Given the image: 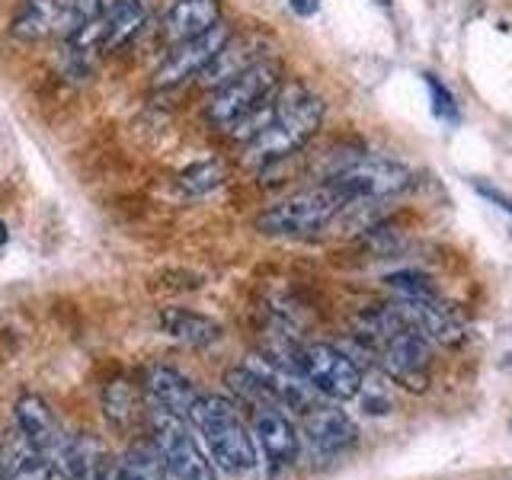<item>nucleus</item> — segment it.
Masks as SVG:
<instances>
[{"mask_svg": "<svg viewBox=\"0 0 512 480\" xmlns=\"http://www.w3.org/2000/svg\"><path fill=\"white\" fill-rule=\"evenodd\" d=\"M327 116L324 96H317L298 80L282 84V90L272 100V112L266 125L244 144V164L253 170H269L285 164L288 157H295L304 144H308Z\"/></svg>", "mask_w": 512, "mask_h": 480, "instance_id": "obj_1", "label": "nucleus"}, {"mask_svg": "<svg viewBox=\"0 0 512 480\" xmlns=\"http://www.w3.org/2000/svg\"><path fill=\"white\" fill-rule=\"evenodd\" d=\"M356 333L362 346L372 352L375 365L394 384L407 391H426L432 378V352L429 340H423L391 304L365 311L356 320Z\"/></svg>", "mask_w": 512, "mask_h": 480, "instance_id": "obj_2", "label": "nucleus"}, {"mask_svg": "<svg viewBox=\"0 0 512 480\" xmlns=\"http://www.w3.org/2000/svg\"><path fill=\"white\" fill-rule=\"evenodd\" d=\"M237 410L240 407L231 404L228 397L199 394V400L189 410V423L196 426L208 455L221 471L244 477L256 468V439Z\"/></svg>", "mask_w": 512, "mask_h": 480, "instance_id": "obj_3", "label": "nucleus"}, {"mask_svg": "<svg viewBox=\"0 0 512 480\" xmlns=\"http://www.w3.org/2000/svg\"><path fill=\"white\" fill-rule=\"evenodd\" d=\"M349 205L352 202L346 199V192L324 180L263 208L253 224L266 237H311L324 231L333 218H340V212H346Z\"/></svg>", "mask_w": 512, "mask_h": 480, "instance_id": "obj_4", "label": "nucleus"}, {"mask_svg": "<svg viewBox=\"0 0 512 480\" xmlns=\"http://www.w3.org/2000/svg\"><path fill=\"white\" fill-rule=\"evenodd\" d=\"M282 64L263 58L260 64H253L250 71H244L240 77L228 80L224 87L212 90L208 96V106H205V119L224 128V132H234L247 119H253L256 112H263L276 93L282 90L285 77H282Z\"/></svg>", "mask_w": 512, "mask_h": 480, "instance_id": "obj_5", "label": "nucleus"}, {"mask_svg": "<svg viewBox=\"0 0 512 480\" xmlns=\"http://www.w3.org/2000/svg\"><path fill=\"white\" fill-rule=\"evenodd\" d=\"M119 0H26L10 20V32L23 42L68 39L71 32L106 16Z\"/></svg>", "mask_w": 512, "mask_h": 480, "instance_id": "obj_6", "label": "nucleus"}, {"mask_svg": "<svg viewBox=\"0 0 512 480\" xmlns=\"http://www.w3.org/2000/svg\"><path fill=\"white\" fill-rule=\"evenodd\" d=\"M148 420H151L154 445H157V452L164 458L173 480H215L212 455L202 452V445L196 436H192L186 416L151 404Z\"/></svg>", "mask_w": 512, "mask_h": 480, "instance_id": "obj_7", "label": "nucleus"}, {"mask_svg": "<svg viewBox=\"0 0 512 480\" xmlns=\"http://www.w3.org/2000/svg\"><path fill=\"white\" fill-rule=\"evenodd\" d=\"M327 180L333 186H340L352 205L356 202H384V199H394L413 186V170L400 164V160H391V157L359 154V157H352L343 170L327 176Z\"/></svg>", "mask_w": 512, "mask_h": 480, "instance_id": "obj_8", "label": "nucleus"}, {"mask_svg": "<svg viewBox=\"0 0 512 480\" xmlns=\"http://www.w3.org/2000/svg\"><path fill=\"white\" fill-rule=\"evenodd\" d=\"M292 362L298 365V372L308 378V384L336 404L343 400L359 397L365 388L362 368L356 359H349L343 349H336L330 343H308L292 352Z\"/></svg>", "mask_w": 512, "mask_h": 480, "instance_id": "obj_9", "label": "nucleus"}, {"mask_svg": "<svg viewBox=\"0 0 512 480\" xmlns=\"http://www.w3.org/2000/svg\"><path fill=\"white\" fill-rule=\"evenodd\" d=\"M234 36L228 23H218L215 29H208L205 36H196L189 42H180L170 48V55L157 64L154 71V87L157 90H170V87H180L186 84V80L192 77H202V71L218 58V52L224 45H228V39Z\"/></svg>", "mask_w": 512, "mask_h": 480, "instance_id": "obj_10", "label": "nucleus"}, {"mask_svg": "<svg viewBox=\"0 0 512 480\" xmlns=\"http://www.w3.org/2000/svg\"><path fill=\"white\" fill-rule=\"evenodd\" d=\"M391 308L407 320V324L423 336V340L455 349L468 340V330L458 320V314L448 308L442 298H397Z\"/></svg>", "mask_w": 512, "mask_h": 480, "instance_id": "obj_11", "label": "nucleus"}, {"mask_svg": "<svg viewBox=\"0 0 512 480\" xmlns=\"http://www.w3.org/2000/svg\"><path fill=\"white\" fill-rule=\"evenodd\" d=\"M304 436H308L311 448L324 455H340L349 452L359 442V426L352 423V416L340 407H314L311 413L301 416Z\"/></svg>", "mask_w": 512, "mask_h": 480, "instance_id": "obj_12", "label": "nucleus"}, {"mask_svg": "<svg viewBox=\"0 0 512 480\" xmlns=\"http://www.w3.org/2000/svg\"><path fill=\"white\" fill-rule=\"evenodd\" d=\"M221 20V0H173L164 13V39L170 45L189 42L196 36H205Z\"/></svg>", "mask_w": 512, "mask_h": 480, "instance_id": "obj_13", "label": "nucleus"}, {"mask_svg": "<svg viewBox=\"0 0 512 480\" xmlns=\"http://www.w3.org/2000/svg\"><path fill=\"white\" fill-rule=\"evenodd\" d=\"M263 58H266V52H263L260 36H231L228 45L218 52V58L202 71L199 84L208 90H218V87L228 84V80L250 71L253 64H260Z\"/></svg>", "mask_w": 512, "mask_h": 480, "instance_id": "obj_14", "label": "nucleus"}, {"mask_svg": "<svg viewBox=\"0 0 512 480\" xmlns=\"http://www.w3.org/2000/svg\"><path fill=\"white\" fill-rule=\"evenodd\" d=\"M144 394L154 407H164L170 413H180L189 420V410L192 404L199 400V391L192 388V381L176 372L170 365H151L144 368Z\"/></svg>", "mask_w": 512, "mask_h": 480, "instance_id": "obj_15", "label": "nucleus"}, {"mask_svg": "<svg viewBox=\"0 0 512 480\" xmlns=\"http://www.w3.org/2000/svg\"><path fill=\"white\" fill-rule=\"evenodd\" d=\"M16 432H20L29 445L42 448L45 455L52 452V448L61 452V445H64L52 407H48L45 400L36 394H26V397L16 400Z\"/></svg>", "mask_w": 512, "mask_h": 480, "instance_id": "obj_16", "label": "nucleus"}, {"mask_svg": "<svg viewBox=\"0 0 512 480\" xmlns=\"http://www.w3.org/2000/svg\"><path fill=\"white\" fill-rule=\"evenodd\" d=\"M157 327L164 330L170 340L186 346H212L221 340V324L212 317L189 308H164L157 314Z\"/></svg>", "mask_w": 512, "mask_h": 480, "instance_id": "obj_17", "label": "nucleus"}, {"mask_svg": "<svg viewBox=\"0 0 512 480\" xmlns=\"http://www.w3.org/2000/svg\"><path fill=\"white\" fill-rule=\"evenodd\" d=\"M144 23H148V7H144V0H119L106 16L103 52H119L122 45H128L138 36Z\"/></svg>", "mask_w": 512, "mask_h": 480, "instance_id": "obj_18", "label": "nucleus"}, {"mask_svg": "<svg viewBox=\"0 0 512 480\" xmlns=\"http://www.w3.org/2000/svg\"><path fill=\"white\" fill-rule=\"evenodd\" d=\"M4 474L7 480H52V461H48L42 448L29 445L20 432H16V442L7 448Z\"/></svg>", "mask_w": 512, "mask_h": 480, "instance_id": "obj_19", "label": "nucleus"}, {"mask_svg": "<svg viewBox=\"0 0 512 480\" xmlns=\"http://www.w3.org/2000/svg\"><path fill=\"white\" fill-rule=\"evenodd\" d=\"M167 464L160 458L157 445H132L119 461L122 480H167Z\"/></svg>", "mask_w": 512, "mask_h": 480, "instance_id": "obj_20", "label": "nucleus"}, {"mask_svg": "<svg viewBox=\"0 0 512 480\" xmlns=\"http://www.w3.org/2000/svg\"><path fill=\"white\" fill-rule=\"evenodd\" d=\"M228 180V170H224L221 160H205V164H192L176 176V186H180L186 196H205V192L218 189Z\"/></svg>", "mask_w": 512, "mask_h": 480, "instance_id": "obj_21", "label": "nucleus"}, {"mask_svg": "<svg viewBox=\"0 0 512 480\" xmlns=\"http://www.w3.org/2000/svg\"><path fill=\"white\" fill-rule=\"evenodd\" d=\"M384 285H388L397 298H442L436 282H432L426 272H416V269L391 272V276H384Z\"/></svg>", "mask_w": 512, "mask_h": 480, "instance_id": "obj_22", "label": "nucleus"}, {"mask_svg": "<svg viewBox=\"0 0 512 480\" xmlns=\"http://www.w3.org/2000/svg\"><path fill=\"white\" fill-rule=\"evenodd\" d=\"M426 87H429V100H432V112H436V119H442L448 125H458L461 122V109L455 103L452 90H448L436 74H426Z\"/></svg>", "mask_w": 512, "mask_h": 480, "instance_id": "obj_23", "label": "nucleus"}, {"mask_svg": "<svg viewBox=\"0 0 512 480\" xmlns=\"http://www.w3.org/2000/svg\"><path fill=\"white\" fill-rule=\"evenodd\" d=\"M474 189L484 196L487 202H493V205H500L503 212H509L512 215V196H506L503 189H496V186H487V183H474Z\"/></svg>", "mask_w": 512, "mask_h": 480, "instance_id": "obj_24", "label": "nucleus"}, {"mask_svg": "<svg viewBox=\"0 0 512 480\" xmlns=\"http://www.w3.org/2000/svg\"><path fill=\"white\" fill-rule=\"evenodd\" d=\"M292 7H295L301 16H311V13H317V0H292Z\"/></svg>", "mask_w": 512, "mask_h": 480, "instance_id": "obj_25", "label": "nucleus"}, {"mask_svg": "<svg viewBox=\"0 0 512 480\" xmlns=\"http://www.w3.org/2000/svg\"><path fill=\"white\" fill-rule=\"evenodd\" d=\"M4 244H7V224L0 221V247H4Z\"/></svg>", "mask_w": 512, "mask_h": 480, "instance_id": "obj_26", "label": "nucleus"}, {"mask_svg": "<svg viewBox=\"0 0 512 480\" xmlns=\"http://www.w3.org/2000/svg\"><path fill=\"white\" fill-rule=\"evenodd\" d=\"M375 4H381V7H391V0H375Z\"/></svg>", "mask_w": 512, "mask_h": 480, "instance_id": "obj_27", "label": "nucleus"}, {"mask_svg": "<svg viewBox=\"0 0 512 480\" xmlns=\"http://www.w3.org/2000/svg\"><path fill=\"white\" fill-rule=\"evenodd\" d=\"M0 480H7V474H4V471H0Z\"/></svg>", "mask_w": 512, "mask_h": 480, "instance_id": "obj_28", "label": "nucleus"}]
</instances>
